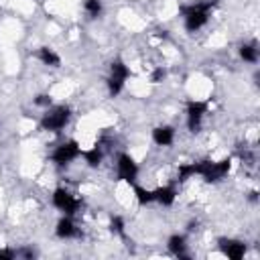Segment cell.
<instances>
[{
	"label": "cell",
	"instance_id": "obj_26",
	"mask_svg": "<svg viewBox=\"0 0 260 260\" xmlns=\"http://www.w3.org/2000/svg\"><path fill=\"white\" fill-rule=\"evenodd\" d=\"M256 199H258V193H256V191H252V193H250V201H256Z\"/></svg>",
	"mask_w": 260,
	"mask_h": 260
},
{
	"label": "cell",
	"instance_id": "obj_6",
	"mask_svg": "<svg viewBox=\"0 0 260 260\" xmlns=\"http://www.w3.org/2000/svg\"><path fill=\"white\" fill-rule=\"evenodd\" d=\"M209 106L207 102H199V100H189L187 102V128L191 134H197L201 130V122H203V116L207 114Z\"/></svg>",
	"mask_w": 260,
	"mask_h": 260
},
{
	"label": "cell",
	"instance_id": "obj_13",
	"mask_svg": "<svg viewBox=\"0 0 260 260\" xmlns=\"http://www.w3.org/2000/svg\"><path fill=\"white\" fill-rule=\"evenodd\" d=\"M177 199V189L173 185H165V187H158V189H152V201L169 207L173 205Z\"/></svg>",
	"mask_w": 260,
	"mask_h": 260
},
{
	"label": "cell",
	"instance_id": "obj_18",
	"mask_svg": "<svg viewBox=\"0 0 260 260\" xmlns=\"http://www.w3.org/2000/svg\"><path fill=\"white\" fill-rule=\"evenodd\" d=\"M110 230H112V234L124 238V234H126V221H124V217H122V215H112V219H110Z\"/></svg>",
	"mask_w": 260,
	"mask_h": 260
},
{
	"label": "cell",
	"instance_id": "obj_12",
	"mask_svg": "<svg viewBox=\"0 0 260 260\" xmlns=\"http://www.w3.org/2000/svg\"><path fill=\"white\" fill-rule=\"evenodd\" d=\"M175 140V128L169 126V124H162V126H156L152 130V142L156 146H171Z\"/></svg>",
	"mask_w": 260,
	"mask_h": 260
},
{
	"label": "cell",
	"instance_id": "obj_8",
	"mask_svg": "<svg viewBox=\"0 0 260 260\" xmlns=\"http://www.w3.org/2000/svg\"><path fill=\"white\" fill-rule=\"evenodd\" d=\"M79 154H81V148H79L77 140H67V142L59 144V146L53 150L51 158H53V162H55V165L63 167V165H69L71 160H75Z\"/></svg>",
	"mask_w": 260,
	"mask_h": 260
},
{
	"label": "cell",
	"instance_id": "obj_3",
	"mask_svg": "<svg viewBox=\"0 0 260 260\" xmlns=\"http://www.w3.org/2000/svg\"><path fill=\"white\" fill-rule=\"evenodd\" d=\"M71 120V108L69 106H51L47 108L45 116L41 118V128L47 132H61Z\"/></svg>",
	"mask_w": 260,
	"mask_h": 260
},
{
	"label": "cell",
	"instance_id": "obj_17",
	"mask_svg": "<svg viewBox=\"0 0 260 260\" xmlns=\"http://www.w3.org/2000/svg\"><path fill=\"white\" fill-rule=\"evenodd\" d=\"M83 10H85V14L89 18H100L102 10H104L102 0H83Z\"/></svg>",
	"mask_w": 260,
	"mask_h": 260
},
{
	"label": "cell",
	"instance_id": "obj_10",
	"mask_svg": "<svg viewBox=\"0 0 260 260\" xmlns=\"http://www.w3.org/2000/svg\"><path fill=\"white\" fill-rule=\"evenodd\" d=\"M55 234H57V238H61V240H73V238H81V232H79V228L75 225V221L71 219V215H63V217L57 221Z\"/></svg>",
	"mask_w": 260,
	"mask_h": 260
},
{
	"label": "cell",
	"instance_id": "obj_11",
	"mask_svg": "<svg viewBox=\"0 0 260 260\" xmlns=\"http://www.w3.org/2000/svg\"><path fill=\"white\" fill-rule=\"evenodd\" d=\"M167 248L173 256H177L179 260H189V254H187V240L183 234H173L169 240H167Z\"/></svg>",
	"mask_w": 260,
	"mask_h": 260
},
{
	"label": "cell",
	"instance_id": "obj_14",
	"mask_svg": "<svg viewBox=\"0 0 260 260\" xmlns=\"http://www.w3.org/2000/svg\"><path fill=\"white\" fill-rule=\"evenodd\" d=\"M37 59H39L43 65H47V67H59V65H61V57H59V55L55 53V49H51V47H39Z\"/></svg>",
	"mask_w": 260,
	"mask_h": 260
},
{
	"label": "cell",
	"instance_id": "obj_7",
	"mask_svg": "<svg viewBox=\"0 0 260 260\" xmlns=\"http://www.w3.org/2000/svg\"><path fill=\"white\" fill-rule=\"evenodd\" d=\"M116 177L120 181H124V183H130V185L136 183L138 165H136V160L130 154H126V152L118 154V158H116Z\"/></svg>",
	"mask_w": 260,
	"mask_h": 260
},
{
	"label": "cell",
	"instance_id": "obj_1",
	"mask_svg": "<svg viewBox=\"0 0 260 260\" xmlns=\"http://www.w3.org/2000/svg\"><path fill=\"white\" fill-rule=\"evenodd\" d=\"M215 4H217V0H197V2H191V4L181 6V14H183V20H185V28H187L189 32H195V30H199L201 26H205Z\"/></svg>",
	"mask_w": 260,
	"mask_h": 260
},
{
	"label": "cell",
	"instance_id": "obj_25",
	"mask_svg": "<svg viewBox=\"0 0 260 260\" xmlns=\"http://www.w3.org/2000/svg\"><path fill=\"white\" fill-rule=\"evenodd\" d=\"M195 228H197V221H189V228H187V230H189V232H193Z\"/></svg>",
	"mask_w": 260,
	"mask_h": 260
},
{
	"label": "cell",
	"instance_id": "obj_16",
	"mask_svg": "<svg viewBox=\"0 0 260 260\" xmlns=\"http://www.w3.org/2000/svg\"><path fill=\"white\" fill-rule=\"evenodd\" d=\"M83 154V158H85V162L89 165V167H100V162H102V148L95 144L93 148H89V150H83L81 152Z\"/></svg>",
	"mask_w": 260,
	"mask_h": 260
},
{
	"label": "cell",
	"instance_id": "obj_23",
	"mask_svg": "<svg viewBox=\"0 0 260 260\" xmlns=\"http://www.w3.org/2000/svg\"><path fill=\"white\" fill-rule=\"evenodd\" d=\"M16 256H22V258H26V260H32V258L37 256V252H35L32 248H20V250H16Z\"/></svg>",
	"mask_w": 260,
	"mask_h": 260
},
{
	"label": "cell",
	"instance_id": "obj_20",
	"mask_svg": "<svg viewBox=\"0 0 260 260\" xmlns=\"http://www.w3.org/2000/svg\"><path fill=\"white\" fill-rule=\"evenodd\" d=\"M193 175H195V171H193V162H187V165H181V167H179V175H177V179L183 183V181L191 179Z\"/></svg>",
	"mask_w": 260,
	"mask_h": 260
},
{
	"label": "cell",
	"instance_id": "obj_22",
	"mask_svg": "<svg viewBox=\"0 0 260 260\" xmlns=\"http://www.w3.org/2000/svg\"><path fill=\"white\" fill-rule=\"evenodd\" d=\"M165 77H167V69H165V67H156V69L152 71V75H150V81H152V83H160Z\"/></svg>",
	"mask_w": 260,
	"mask_h": 260
},
{
	"label": "cell",
	"instance_id": "obj_5",
	"mask_svg": "<svg viewBox=\"0 0 260 260\" xmlns=\"http://www.w3.org/2000/svg\"><path fill=\"white\" fill-rule=\"evenodd\" d=\"M53 205L59 211H63V215H75L79 211V207H81V199L75 197L69 189L59 187V189L53 191Z\"/></svg>",
	"mask_w": 260,
	"mask_h": 260
},
{
	"label": "cell",
	"instance_id": "obj_21",
	"mask_svg": "<svg viewBox=\"0 0 260 260\" xmlns=\"http://www.w3.org/2000/svg\"><path fill=\"white\" fill-rule=\"evenodd\" d=\"M32 104L39 106V108H51V106H53V98H51L49 93H39V95L32 100Z\"/></svg>",
	"mask_w": 260,
	"mask_h": 260
},
{
	"label": "cell",
	"instance_id": "obj_15",
	"mask_svg": "<svg viewBox=\"0 0 260 260\" xmlns=\"http://www.w3.org/2000/svg\"><path fill=\"white\" fill-rule=\"evenodd\" d=\"M240 57L246 61V63H256L258 61V49L254 43H242L240 49H238Z\"/></svg>",
	"mask_w": 260,
	"mask_h": 260
},
{
	"label": "cell",
	"instance_id": "obj_9",
	"mask_svg": "<svg viewBox=\"0 0 260 260\" xmlns=\"http://www.w3.org/2000/svg\"><path fill=\"white\" fill-rule=\"evenodd\" d=\"M219 250L230 258V260H242L246 254V244L242 240H234V238H219L217 240Z\"/></svg>",
	"mask_w": 260,
	"mask_h": 260
},
{
	"label": "cell",
	"instance_id": "obj_24",
	"mask_svg": "<svg viewBox=\"0 0 260 260\" xmlns=\"http://www.w3.org/2000/svg\"><path fill=\"white\" fill-rule=\"evenodd\" d=\"M14 258H16V250H10V248L0 250V260H14Z\"/></svg>",
	"mask_w": 260,
	"mask_h": 260
},
{
	"label": "cell",
	"instance_id": "obj_2",
	"mask_svg": "<svg viewBox=\"0 0 260 260\" xmlns=\"http://www.w3.org/2000/svg\"><path fill=\"white\" fill-rule=\"evenodd\" d=\"M230 167H232V160L230 158H221V160H199V162H193V171L195 175H201L207 183H215L219 179H223L228 173H230Z\"/></svg>",
	"mask_w": 260,
	"mask_h": 260
},
{
	"label": "cell",
	"instance_id": "obj_4",
	"mask_svg": "<svg viewBox=\"0 0 260 260\" xmlns=\"http://www.w3.org/2000/svg\"><path fill=\"white\" fill-rule=\"evenodd\" d=\"M128 75H130V69L126 67V63L122 59H114L110 63V75L106 79V85H108V93L112 98H116L124 89V83H126Z\"/></svg>",
	"mask_w": 260,
	"mask_h": 260
},
{
	"label": "cell",
	"instance_id": "obj_19",
	"mask_svg": "<svg viewBox=\"0 0 260 260\" xmlns=\"http://www.w3.org/2000/svg\"><path fill=\"white\" fill-rule=\"evenodd\" d=\"M134 197L140 205H146V203H152V191L150 189H144V187H138L134 185Z\"/></svg>",
	"mask_w": 260,
	"mask_h": 260
}]
</instances>
